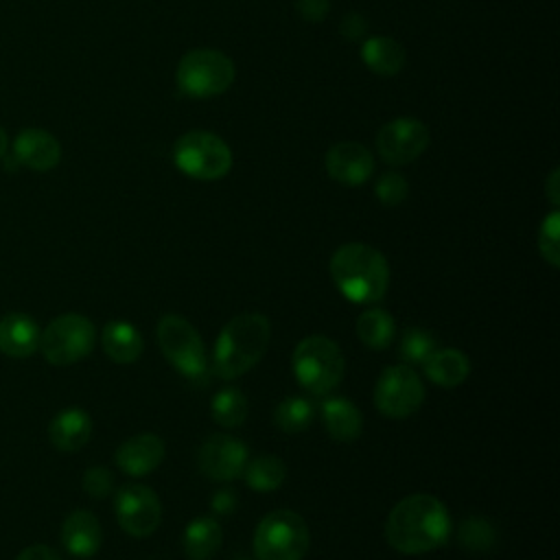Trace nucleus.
<instances>
[{
    "instance_id": "obj_39",
    "label": "nucleus",
    "mask_w": 560,
    "mask_h": 560,
    "mask_svg": "<svg viewBox=\"0 0 560 560\" xmlns=\"http://www.w3.org/2000/svg\"><path fill=\"white\" fill-rule=\"evenodd\" d=\"M7 147H9L7 133H4V129L0 127V158H4V153H7Z\"/></svg>"
},
{
    "instance_id": "obj_27",
    "label": "nucleus",
    "mask_w": 560,
    "mask_h": 560,
    "mask_svg": "<svg viewBox=\"0 0 560 560\" xmlns=\"http://www.w3.org/2000/svg\"><path fill=\"white\" fill-rule=\"evenodd\" d=\"M247 396L238 387H223L210 400L212 420L223 429H236L247 418Z\"/></svg>"
},
{
    "instance_id": "obj_30",
    "label": "nucleus",
    "mask_w": 560,
    "mask_h": 560,
    "mask_svg": "<svg viewBox=\"0 0 560 560\" xmlns=\"http://www.w3.org/2000/svg\"><path fill=\"white\" fill-rule=\"evenodd\" d=\"M435 348V337L429 330L416 326L407 328L398 341V354L405 365H422Z\"/></svg>"
},
{
    "instance_id": "obj_31",
    "label": "nucleus",
    "mask_w": 560,
    "mask_h": 560,
    "mask_svg": "<svg viewBox=\"0 0 560 560\" xmlns=\"http://www.w3.org/2000/svg\"><path fill=\"white\" fill-rule=\"evenodd\" d=\"M538 249L540 256L551 265H560V214L553 210L549 212L538 230Z\"/></svg>"
},
{
    "instance_id": "obj_32",
    "label": "nucleus",
    "mask_w": 560,
    "mask_h": 560,
    "mask_svg": "<svg viewBox=\"0 0 560 560\" xmlns=\"http://www.w3.org/2000/svg\"><path fill=\"white\" fill-rule=\"evenodd\" d=\"M374 192H376V197H378V201L383 206H398V203H402L407 199L409 184H407V179L400 173L387 171V173H383L378 177V182L374 186Z\"/></svg>"
},
{
    "instance_id": "obj_35",
    "label": "nucleus",
    "mask_w": 560,
    "mask_h": 560,
    "mask_svg": "<svg viewBox=\"0 0 560 560\" xmlns=\"http://www.w3.org/2000/svg\"><path fill=\"white\" fill-rule=\"evenodd\" d=\"M339 31H341V35L346 39H361L365 35V31H368V22H365V18L361 13L352 11V13L343 15Z\"/></svg>"
},
{
    "instance_id": "obj_36",
    "label": "nucleus",
    "mask_w": 560,
    "mask_h": 560,
    "mask_svg": "<svg viewBox=\"0 0 560 560\" xmlns=\"http://www.w3.org/2000/svg\"><path fill=\"white\" fill-rule=\"evenodd\" d=\"M15 560H61V556L48 545H31L22 549Z\"/></svg>"
},
{
    "instance_id": "obj_26",
    "label": "nucleus",
    "mask_w": 560,
    "mask_h": 560,
    "mask_svg": "<svg viewBox=\"0 0 560 560\" xmlns=\"http://www.w3.org/2000/svg\"><path fill=\"white\" fill-rule=\"evenodd\" d=\"M245 483L256 492H271L287 479V466L276 455H258L243 468Z\"/></svg>"
},
{
    "instance_id": "obj_13",
    "label": "nucleus",
    "mask_w": 560,
    "mask_h": 560,
    "mask_svg": "<svg viewBox=\"0 0 560 560\" xmlns=\"http://www.w3.org/2000/svg\"><path fill=\"white\" fill-rule=\"evenodd\" d=\"M197 462L208 479L232 481L243 475L247 464V446L230 433H214L201 444Z\"/></svg>"
},
{
    "instance_id": "obj_15",
    "label": "nucleus",
    "mask_w": 560,
    "mask_h": 560,
    "mask_svg": "<svg viewBox=\"0 0 560 560\" xmlns=\"http://www.w3.org/2000/svg\"><path fill=\"white\" fill-rule=\"evenodd\" d=\"M166 455V444L160 435L155 433H138L129 440H125L118 448H116V464L122 472L131 475V477H144L149 472H153Z\"/></svg>"
},
{
    "instance_id": "obj_21",
    "label": "nucleus",
    "mask_w": 560,
    "mask_h": 560,
    "mask_svg": "<svg viewBox=\"0 0 560 560\" xmlns=\"http://www.w3.org/2000/svg\"><path fill=\"white\" fill-rule=\"evenodd\" d=\"M424 376L440 387H457L470 374V359L457 348H435L422 363Z\"/></svg>"
},
{
    "instance_id": "obj_25",
    "label": "nucleus",
    "mask_w": 560,
    "mask_h": 560,
    "mask_svg": "<svg viewBox=\"0 0 560 560\" xmlns=\"http://www.w3.org/2000/svg\"><path fill=\"white\" fill-rule=\"evenodd\" d=\"M396 324L394 317L378 306L365 308L357 317V337L372 350H383L394 341Z\"/></svg>"
},
{
    "instance_id": "obj_40",
    "label": "nucleus",
    "mask_w": 560,
    "mask_h": 560,
    "mask_svg": "<svg viewBox=\"0 0 560 560\" xmlns=\"http://www.w3.org/2000/svg\"><path fill=\"white\" fill-rule=\"evenodd\" d=\"M238 560H247V558H238Z\"/></svg>"
},
{
    "instance_id": "obj_1",
    "label": "nucleus",
    "mask_w": 560,
    "mask_h": 560,
    "mask_svg": "<svg viewBox=\"0 0 560 560\" xmlns=\"http://www.w3.org/2000/svg\"><path fill=\"white\" fill-rule=\"evenodd\" d=\"M451 514L446 505L424 492L400 499L387 514L385 538L389 547L405 556L429 553L451 538Z\"/></svg>"
},
{
    "instance_id": "obj_8",
    "label": "nucleus",
    "mask_w": 560,
    "mask_h": 560,
    "mask_svg": "<svg viewBox=\"0 0 560 560\" xmlns=\"http://www.w3.org/2000/svg\"><path fill=\"white\" fill-rule=\"evenodd\" d=\"M173 162L184 175H188L192 179L214 182L230 173L232 149L228 147V142L221 136H217L212 131L195 129V131L184 133L175 142Z\"/></svg>"
},
{
    "instance_id": "obj_18",
    "label": "nucleus",
    "mask_w": 560,
    "mask_h": 560,
    "mask_svg": "<svg viewBox=\"0 0 560 560\" xmlns=\"http://www.w3.org/2000/svg\"><path fill=\"white\" fill-rule=\"evenodd\" d=\"M90 438H92V418L81 407L61 409L48 424L50 444L63 453L83 448Z\"/></svg>"
},
{
    "instance_id": "obj_14",
    "label": "nucleus",
    "mask_w": 560,
    "mask_h": 560,
    "mask_svg": "<svg viewBox=\"0 0 560 560\" xmlns=\"http://www.w3.org/2000/svg\"><path fill=\"white\" fill-rule=\"evenodd\" d=\"M374 171V158L361 142H337L326 153V173L343 186H361Z\"/></svg>"
},
{
    "instance_id": "obj_9",
    "label": "nucleus",
    "mask_w": 560,
    "mask_h": 560,
    "mask_svg": "<svg viewBox=\"0 0 560 560\" xmlns=\"http://www.w3.org/2000/svg\"><path fill=\"white\" fill-rule=\"evenodd\" d=\"M96 343L94 324L79 313L55 317L39 337V350L52 365H72L85 359Z\"/></svg>"
},
{
    "instance_id": "obj_10",
    "label": "nucleus",
    "mask_w": 560,
    "mask_h": 560,
    "mask_svg": "<svg viewBox=\"0 0 560 560\" xmlns=\"http://www.w3.org/2000/svg\"><path fill=\"white\" fill-rule=\"evenodd\" d=\"M424 402V385L411 365L398 363L381 372L374 385L376 409L394 420L409 418Z\"/></svg>"
},
{
    "instance_id": "obj_11",
    "label": "nucleus",
    "mask_w": 560,
    "mask_h": 560,
    "mask_svg": "<svg viewBox=\"0 0 560 560\" xmlns=\"http://www.w3.org/2000/svg\"><path fill=\"white\" fill-rule=\"evenodd\" d=\"M116 521L133 538L151 536L162 521V505L158 494L142 483H127L114 499Z\"/></svg>"
},
{
    "instance_id": "obj_12",
    "label": "nucleus",
    "mask_w": 560,
    "mask_h": 560,
    "mask_svg": "<svg viewBox=\"0 0 560 560\" xmlns=\"http://www.w3.org/2000/svg\"><path fill=\"white\" fill-rule=\"evenodd\" d=\"M429 147V129L422 120L400 116L385 122L376 136L378 155L394 166L409 164Z\"/></svg>"
},
{
    "instance_id": "obj_34",
    "label": "nucleus",
    "mask_w": 560,
    "mask_h": 560,
    "mask_svg": "<svg viewBox=\"0 0 560 560\" xmlns=\"http://www.w3.org/2000/svg\"><path fill=\"white\" fill-rule=\"evenodd\" d=\"M298 13L308 22H322L330 9V0H295Z\"/></svg>"
},
{
    "instance_id": "obj_20",
    "label": "nucleus",
    "mask_w": 560,
    "mask_h": 560,
    "mask_svg": "<svg viewBox=\"0 0 560 560\" xmlns=\"http://www.w3.org/2000/svg\"><path fill=\"white\" fill-rule=\"evenodd\" d=\"M322 422L328 431V435L337 442H352L361 435L363 429V416L354 402L348 398H326L319 407Z\"/></svg>"
},
{
    "instance_id": "obj_33",
    "label": "nucleus",
    "mask_w": 560,
    "mask_h": 560,
    "mask_svg": "<svg viewBox=\"0 0 560 560\" xmlns=\"http://www.w3.org/2000/svg\"><path fill=\"white\" fill-rule=\"evenodd\" d=\"M83 490L94 499H103L114 490V475L103 466H92L83 475Z\"/></svg>"
},
{
    "instance_id": "obj_3",
    "label": "nucleus",
    "mask_w": 560,
    "mask_h": 560,
    "mask_svg": "<svg viewBox=\"0 0 560 560\" xmlns=\"http://www.w3.org/2000/svg\"><path fill=\"white\" fill-rule=\"evenodd\" d=\"M330 278L346 300L372 304L389 287V262L372 245L346 243L330 258Z\"/></svg>"
},
{
    "instance_id": "obj_5",
    "label": "nucleus",
    "mask_w": 560,
    "mask_h": 560,
    "mask_svg": "<svg viewBox=\"0 0 560 560\" xmlns=\"http://www.w3.org/2000/svg\"><path fill=\"white\" fill-rule=\"evenodd\" d=\"M256 560H302L311 547L306 521L293 510L265 514L254 529Z\"/></svg>"
},
{
    "instance_id": "obj_23",
    "label": "nucleus",
    "mask_w": 560,
    "mask_h": 560,
    "mask_svg": "<svg viewBox=\"0 0 560 560\" xmlns=\"http://www.w3.org/2000/svg\"><path fill=\"white\" fill-rule=\"evenodd\" d=\"M223 542V527L214 516H199L184 529V553L188 560H210Z\"/></svg>"
},
{
    "instance_id": "obj_7",
    "label": "nucleus",
    "mask_w": 560,
    "mask_h": 560,
    "mask_svg": "<svg viewBox=\"0 0 560 560\" xmlns=\"http://www.w3.org/2000/svg\"><path fill=\"white\" fill-rule=\"evenodd\" d=\"M232 59L217 48L188 50L177 63V88L192 98H212L234 83Z\"/></svg>"
},
{
    "instance_id": "obj_38",
    "label": "nucleus",
    "mask_w": 560,
    "mask_h": 560,
    "mask_svg": "<svg viewBox=\"0 0 560 560\" xmlns=\"http://www.w3.org/2000/svg\"><path fill=\"white\" fill-rule=\"evenodd\" d=\"M556 182H558V171L551 173V179H549V199L553 206H558V192H556Z\"/></svg>"
},
{
    "instance_id": "obj_22",
    "label": "nucleus",
    "mask_w": 560,
    "mask_h": 560,
    "mask_svg": "<svg viewBox=\"0 0 560 560\" xmlns=\"http://www.w3.org/2000/svg\"><path fill=\"white\" fill-rule=\"evenodd\" d=\"M101 346L114 363H133L144 350L140 330L125 319H112L105 324L101 332Z\"/></svg>"
},
{
    "instance_id": "obj_6",
    "label": "nucleus",
    "mask_w": 560,
    "mask_h": 560,
    "mask_svg": "<svg viewBox=\"0 0 560 560\" xmlns=\"http://www.w3.org/2000/svg\"><path fill=\"white\" fill-rule=\"evenodd\" d=\"M158 346L166 361L188 381L206 383L210 372L208 352L197 328L182 315L168 313L158 322L155 328Z\"/></svg>"
},
{
    "instance_id": "obj_37",
    "label": "nucleus",
    "mask_w": 560,
    "mask_h": 560,
    "mask_svg": "<svg viewBox=\"0 0 560 560\" xmlns=\"http://www.w3.org/2000/svg\"><path fill=\"white\" fill-rule=\"evenodd\" d=\"M236 508V494L232 490H219L212 499V510L217 514H232Z\"/></svg>"
},
{
    "instance_id": "obj_29",
    "label": "nucleus",
    "mask_w": 560,
    "mask_h": 560,
    "mask_svg": "<svg viewBox=\"0 0 560 560\" xmlns=\"http://www.w3.org/2000/svg\"><path fill=\"white\" fill-rule=\"evenodd\" d=\"M457 540L468 553H488L497 545V529L479 516H468L457 527Z\"/></svg>"
},
{
    "instance_id": "obj_28",
    "label": "nucleus",
    "mask_w": 560,
    "mask_h": 560,
    "mask_svg": "<svg viewBox=\"0 0 560 560\" xmlns=\"http://www.w3.org/2000/svg\"><path fill=\"white\" fill-rule=\"evenodd\" d=\"M315 416L313 402L304 396H287L276 405L273 422L282 433H302L311 427Z\"/></svg>"
},
{
    "instance_id": "obj_2",
    "label": "nucleus",
    "mask_w": 560,
    "mask_h": 560,
    "mask_svg": "<svg viewBox=\"0 0 560 560\" xmlns=\"http://www.w3.org/2000/svg\"><path fill=\"white\" fill-rule=\"evenodd\" d=\"M271 339L269 317L262 313H241L219 332L212 350V372L232 381L249 372L267 352Z\"/></svg>"
},
{
    "instance_id": "obj_19",
    "label": "nucleus",
    "mask_w": 560,
    "mask_h": 560,
    "mask_svg": "<svg viewBox=\"0 0 560 560\" xmlns=\"http://www.w3.org/2000/svg\"><path fill=\"white\" fill-rule=\"evenodd\" d=\"M42 330L26 313H9L0 319V350L13 359H26L39 350Z\"/></svg>"
},
{
    "instance_id": "obj_16",
    "label": "nucleus",
    "mask_w": 560,
    "mask_h": 560,
    "mask_svg": "<svg viewBox=\"0 0 560 560\" xmlns=\"http://www.w3.org/2000/svg\"><path fill=\"white\" fill-rule=\"evenodd\" d=\"M13 158L31 171H50L61 160V144L44 129H22L13 140Z\"/></svg>"
},
{
    "instance_id": "obj_4",
    "label": "nucleus",
    "mask_w": 560,
    "mask_h": 560,
    "mask_svg": "<svg viewBox=\"0 0 560 560\" xmlns=\"http://www.w3.org/2000/svg\"><path fill=\"white\" fill-rule=\"evenodd\" d=\"M291 368L304 392L326 396L339 387L346 372V361L337 341L326 335H308L295 346Z\"/></svg>"
},
{
    "instance_id": "obj_17",
    "label": "nucleus",
    "mask_w": 560,
    "mask_h": 560,
    "mask_svg": "<svg viewBox=\"0 0 560 560\" xmlns=\"http://www.w3.org/2000/svg\"><path fill=\"white\" fill-rule=\"evenodd\" d=\"M103 542L98 518L90 510H74L61 523V545L74 558H92Z\"/></svg>"
},
{
    "instance_id": "obj_24",
    "label": "nucleus",
    "mask_w": 560,
    "mask_h": 560,
    "mask_svg": "<svg viewBox=\"0 0 560 560\" xmlns=\"http://www.w3.org/2000/svg\"><path fill=\"white\" fill-rule=\"evenodd\" d=\"M361 59L363 63L381 77H394L405 66V48L385 35L368 37L361 46Z\"/></svg>"
}]
</instances>
